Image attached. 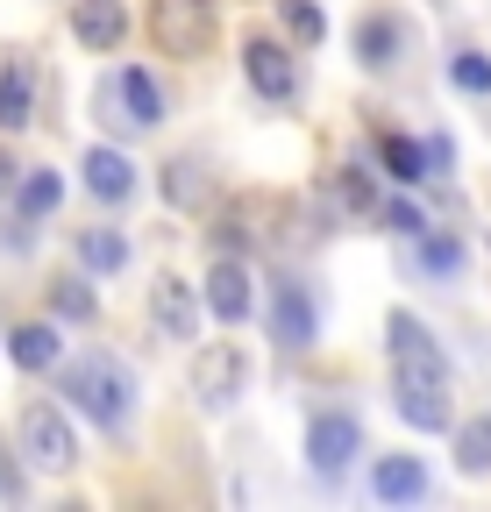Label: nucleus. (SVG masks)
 <instances>
[{"label": "nucleus", "instance_id": "18", "mask_svg": "<svg viewBox=\"0 0 491 512\" xmlns=\"http://www.w3.org/2000/svg\"><path fill=\"white\" fill-rule=\"evenodd\" d=\"M378 164H385L399 185H420L427 171H435V164H427V143H413V136H378Z\"/></svg>", "mask_w": 491, "mask_h": 512}, {"label": "nucleus", "instance_id": "20", "mask_svg": "<svg viewBox=\"0 0 491 512\" xmlns=\"http://www.w3.org/2000/svg\"><path fill=\"white\" fill-rule=\"evenodd\" d=\"M456 470L463 477H491V420H463L456 427Z\"/></svg>", "mask_w": 491, "mask_h": 512}, {"label": "nucleus", "instance_id": "21", "mask_svg": "<svg viewBox=\"0 0 491 512\" xmlns=\"http://www.w3.org/2000/svg\"><path fill=\"white\" fill-rule=\"evenodd\" d=\"M79 264L86 271H121V264H129V242H121L114 228H86L79 235Z\"/></svg>", "mask_w": 491, "mask_h": 512}, {"label": "nucleus", "instance_id": "28", "mask_svg": "<svg viewBox=\"0 0 491 512\" xmlns=\"http://www.w3.org/2000/svg\"><path fill=\"white\" fill-rule=\"evenodd\" d=\"M378 221H385L392 235H406V242H420V235H427V214H420L413 200H385V207H378Z\"/></svg>", "mask_w": 491, "mask_h": 512}, {"label": "nucleus", "instance_id": "10", "mask_svg": "<svg viewBox=\"0 0 491 512\" xmlns=\"http://www.w3.org/2000/svg\"><path fill=\"white\" fill-rule=\"evenodd\" d=\"M36 121V64L29 57H0V128H29Z\"/></svg>", "mask_w": 491, "mask_h": 512}, {"label": "nucleus", "instance_id": "23", "mask_svg": "<svg viewBox=\"0 0 491 512\" xmlns=\"http://www.w3.org/2000/svg\"><path fill=\"white\" fill-rule=\"evenodd\" d=\"M328 192H335V200H342L349 214H371V207H378V192H371V178H363L356 164H342V171L328 178Z\"/></svg>", "mask_w": 491, "mask_h": 512}, {"label": "nucleus", "instance_id": "26", "mask_svg": "<svg viewBox=\"0 0 491 512\" xmlns=\"http://www.w3.org/2000/svg\"><path fill=\"white\" fill-rule=\"evenodd\" d=\"M50 306L65 313V320H93V292H86V278H57V285H50Z\"/></svg>", "mask_w": 491, "mask_h": 512}, {"label": "nucleus", "instance_id": "27", "mask_svg": "<svg viewBox=\"0 0 491 512\" xmlns=\"http://www.w3.org/2000/svg\"><path fill=\"white\" fill-rule=\"evenodd\" d=\"M164 192H171L178 207H200V200H207V178H200V164H193V157H186V164H171Z\"/></svg>", "mask_w": 491, "mask_h": 512}, {"label": "nucleus", "instance_id": "7", "mask_svg": "<svg viewBox=\"0 0 491 512\" xmlns=\"http://www.w3.org/2000/svg\"><path fill=\"white\" fill-rule=\"evenodd\" d=\"M242 377H250V356H242L235 342L200 349V356H193V399H200V406H228V399L242 392Z\"/></svg>", "mask_w": 491, "mask_h": 512}, {"label": "nucleus", "instance_id": "2", "mask_svg": "<svg viewBox=\"0 0 491 512\" xmlns=\"http://www.w3.org/2000/svg\"><path fill=\"white\" fill-rule=\"evenodd\" d=\"M65 399H72L93 427L121 434V427H129V406H136V377L121 370L114 356H79V363L65 370Z\"/></svg>", "mask_w": 491, "mask_h": 512}, {"label": "nucleus", "instance_id": "22", "mask_svg": "<svg viewBox=\"0 0 491 512\" xmlns=\"http://www.w3.org/2000/svg\"><path fill=\"white\" fill-rule=\"evenodd\" d=\"M278 15H285V29H292V43H306V50H314V43L328 36V15L314 8V0H278Z\"/></svg>", "mask_w": 491, "mask_h": 512}, {"label": "nucleus", "instance_id": "3", "mask_svg": "<svg viewBox=\"0 0 491 512\" xmlns=\"http://www.w3.org/2000/svg\"><path fill=\"white\" fill-rule=\"evenodd\" d=\"M150 36L164 57H207L221 36V0H150Z\"/></svg>", "mask_w": 491, "mask_h": 512}, {"label": "nucleus", "instance_id": "17", "mask_svg": "<svg viewBox=\"0 0 491 512\" xmlns=\"http://www.w3.org/2000/svg\"><path fill=\"white\" fill-rule=\"evenodd\" d=\"M57 349H65V342H57L50 320H29V328H15V335H8V356H15L22 370H50V363H57Z\"/></svg>", "mask_w": 491, "mask_h": 512}, {"label": "nucleus", "instance_id": "13", "mask_svg": "<svg viewBox=\"0 0 491 512\" xmlns=\"http://www.w3.org/2000/svg\"><path fill=\"white\" fill-rule=\"evenodd\" d=\"M114 100H121V121L129 128H157L164 121V93H157V79L143 72V64H129V72L114 79Z\"/></svg>", "mask_w": 491, "mask_h": 512}, {"label": "nucleus", "instance_id": "9", "mask_svg": "<svg viewBox=\"0 0 491 512\" xmlns=\"http://www.w3.org/2000/svg\"><path fill=\"white\" fill-rule=\"evenodd\" d=\"M207 313L228 320V328H235L242 313H250V264H242L235 249H228V256L214 249V271H207Z\"/></svg>", "mask_w": 491, "mask_h": 512}, {"label": "nucleus", "instance_id": "24", "mask_svg": "<svg viewBox=\"0 0 491 512\" xmlns=\"http://www.w3.org/2000/svg\"><path fill=\"white\" fill-rule=\"evenodd\" d=\"M420 271L456 278V271H463V242H456V235H420Z\"/></svg>", "mask_w": 491, "mask_h": 512}, {"label": "nucleus", "instance_id": "8", "mask_svg": "<svg viewBox=\"0 0 491 512\" xmlns=\"http://www.w3.org/2000/svg\"><path fill=\"white\" fill-rule=\"evenodd\" d=\"M242 72H250V86H257L264 100H292V93H299V64H292L271 36H250V43H242Z\"/></svg>", "mask_w": 491, "mask_h": 512}, {"label": "nucleus", "instance_id": "14", "mask_svg": "<svg viewBox=\"0 0 491 512\" xmlns=\"http://www.w3.org/2000/svg\"><path fill=\"white\" fill-rule=\"evenodd\" d=\"M86 192H93V200H107V207H114V200H129V192H136V164L121 157V150L100 143V150L86 157Z\"/></svg>", "mask_w": 491, "mask_h": 512}, {"label": "nucleus", "instance_id": "15", "mask_svg": "<svg viewBox=\"0 0 491 512\" xmlns=\"http://www.w3.org/2000/svg\"><path fill=\"white\" fill-rule=\"evenodd\" d=\"M371 498H385V505H413V498H427V470H420L413 456H385V463L371 470Z\"/></svg>", "mask_w": 491, "mask_h": 512}, {"label": "nucleus", "instance_id": "12", "mask_svg": "<svg viewBox=\"0 0 491 512\" xmlns=\"http://www.w3.org/2000/svg\"><path fill=\"white\" fill-rule=\"evenodd\" d=\"M72 36L86 50H114L129 36V8H121V0H72Z\"/></svg>", "mask_w": 491, "mask_h": 512}, {"label": "nucleus", "instance_id": "25", "mask_svg": "<svg viewBox=\"0 0 491 512\" xmlns=\"http://www.w3.org/2000/svg\"><path fill=\"white\" fill-rule=\"evenodd\" d=\"M449 79H456L463 93H491V57H484V50H456V57H449Z\"/></svg>", "mask_w": 491, "mask_h": 512}, {"label": "nucleus", "instance_id": "4", "mask_svg": "<svg viewBox=\"0 0 491 512\" xmlns=\"http://www.w3.org/2000/svg\"><path fill=\"white\" fill-rule=\"evenodd\" d=\"M15 441H22V456H29V470H50V477H65L72 463H79V441H72V420L57 413V406H22V420H15Z\"/></svg>", "mask_w": 491, "mask_h": 512}, {"label": "nucleus", "instance_id": "11", "mask_svg": "<svg viewBox=\"0 0 491 512\" xmlns=\"http://www.w3.org/2000/svg\"><path fill=\"white\" fill-rule=\"evenodd\" d=\"M150 313H157V328H164L171 342H193V335H200V299H193V285H186V278H157Z\"/></svg>", "mask_w": 491, "mask_h": 512}, {"label": "nucleus", "instance_id": "19", "mask_svg": "<svg viewBox=\"0 0 491 512\" xmlns=\"http://www.w3.org/2000/svg\"><path fill=\"white\" fill-rule=\"evenodd\" d=\"M399 43H406V36H399V22H392V15H371V22L356 29V57L371 64V72H385V64L399 57Z\"/></svg>", "mask_w": 491, "mask_h": 512}, {"label": "nucleus", "instance_id": "29", "mask_svg": "<svg viewBox=\"0 0 491 512\" xmlns=\"http://www.w3.org/2000/svg\"><path fill=\"white\" fill-rule=\"evenodd\" d=\"M15 185H22V164H15V157H0V207L15 200Z\"/></svg>", "mask_w": 491, "mask_h": 512}, {"label": "nucleus", "instance_id": "16", "mask_svg": "<svg viewBox=\"0 0 491 512\" xmlns=\"http://www.w3.org/2000/svg\"><path fill=\"white\" fill-rule=\"evenodd\" d=\"M57 200H65V178H57V171H22V185H15V221L36 228V221L57 214Z\"/></svg>", "mask_w": 491, "mask_h": 512}, {"label": "nucleus", "instance_id": "6", "mask_svg": "<svg viewBox=\"0 0 491 512\" xmlns=\"http://www.w3.org/2000/svg\"><path fill=\"white\" fill-rule=\"evenodd\" d=\"M314 335H321L314 292H306L299 278H278V285H271V342H278V349H314Z\"/></svg>", "mask_w": 491, "mask_h": 512}, {"label": "nucleus", "instance_id": "5", "mask_svg": "<svg viewBox=\"0 0 491 512\" xmlns=\"http://www.w3.org/2000/svg\"><path fill=\"white\" fill-rule=\"evenodd\" d=\"M356 448H363V427L349 413H314L306 420V470L314 477H342L356 463Z\"/></svg>", "mask_w": 491, "mask_h": 512}, {"label": "nucleus", "instance_id": "1", "mask_svg": "<svg viewBox=\"0 0 491 512\" xmlns=\"http://www.w3.org/2000/svg\"><path fill=\"white\" fill-rule=\"evenodd\" d=\"M385 349H392V399L399 420L420 434H442L449 427V356L435 349V335L420 328L413 313L385 320Z\"/></svg>", "mask_w": 491, "mask_h": 512}]
</instances>
